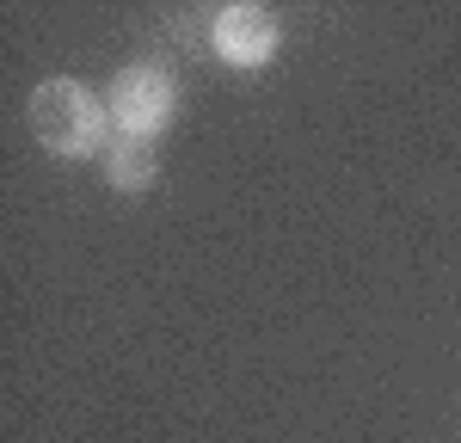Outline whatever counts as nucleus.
<instances>
[{"label":"nucleus","instance_id":"nucleus-3","mask_svg":"<svg viewBox=\"0 0 461 443\" xmlns=\"http://www.w3.org/2000/svg\"><path fill=\"white\" fill-rule=\"evenodd\" d=\"M215 50H221V62H234V68H258V62H271V50H277V19H271L265 6H221V13H215Z\"/></svg>","mask_w":461,"mask_h":443},{"label":"nucleus","instance_id":"nucleus-4","mask_svg":"<svg viewBox=\"0 0 461 443\" xmlns=\"http://www.w3.org/2000/svg\"><path fill=\"white\" fill-rule=\"evenodd\" d=\"M105 173H111V185H123V191H142V185H154V148L148 142H117L111 148V160H105Z\"/></svg>","mask_w":461,"mask_h":443},{"label":"nucleus","instance_id":"nucleus-2","mask_svg":"<svg viewBox=\"0 0 461 443\" xmlns=\"http://www.w3.org/2000/svg\"><path fill=\"white\" fill-rule=\"evenodd\" d=\"M167 117H173V80H167V68H123L111 80V123H123L130 142L160 136Z\"/></svg>","mask_w":461,"mask_h":443},{"label":"nucleus","instance_id":"nucleus-1","mask_svg":"<svg viewBox=\"0 0 461 443\" xmlns=\"http://www.w3.org/2000/svg\"><path fill=\"white\" fill-rule=\"evenodd\" d=\"M32 136L50 154H93L105 136V105L80 80H43L32 93Z\"/></svg>","mask_w":461,"mask_h":443}]
</instances>
